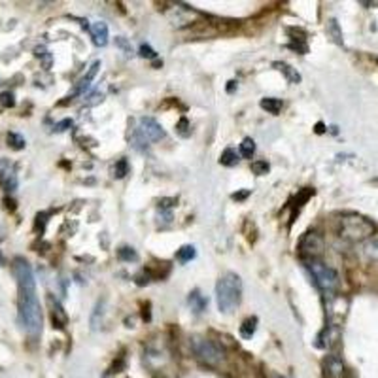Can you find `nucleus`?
Masks as SVG:
<instances>
[{"label": "nucleus", "instance_id": "6", "mask_svg": "<svg viewBox=\"0 0 378 378\" xmlns=\"http://www.w3.org/2000/svg\"><path fill=\"white\" fill-rule=\"evenodd\" d=\"M165 136V131L163 127L153 120V118H140L138 120V129H136V136L134 138L140 140L142 144L146 142H155V140H161Z\"/></svg>", "mask_w": 378, "mask_h": 378}, {"label": "nucleus", "instance_id": "17", "mask_svg": "<svg viewBox=\"0 0 378 378\" xmlns=\"http://www.w3.org/2000/svg\"><path fill=\"white\" fill-rule=\"evenodd\" d=\"M253 153H255V142L252 138H244L242 144H240V155L246 157V159H250Z\"/></svg>", "mask_w": 378, "mask_h": 378}, {"label": "nucleus", "instance_id": "2", "mask_svg": "<svg viewBox=\"0 0 378 378\" xmlns=\"http://www.w3.org/2000/svg\"><path fill=\"white\" fill-rule=\"evenodd\" d=\"M216 299H218V308L223 314H231L237 310L242 299V280L235 272H225L216 284Z\"/></svg>", "mask_w": 378, "mask_h": 378}, {"label": "nucleus", "instance_id": "29", "mask_svg": "<svg viewBox=\"0 0 378 378\" xmlns=\"http://www.w3.org/2000/svg\"><path fill=\"white\" fill-rule=\"evenodd\" d=\"M118 44H120L121 47H125V51H127V53H131V46H129V44H127V42L123 40V38H118Z\"/></svg>", "mask_w": 378, "mask_h": 378}, {"label": "nucleus", "instance_id": "16", "mask_svg": "<svg viewBox=\"0 0 378 378\" xmlns=\"http://www.w3.org/2000/svg\"><path fill=\"white\" fill-rule=\"evenodd\" d=\"M219 163L225 166H235L237 163H239V155H237V152L235 150H225V152L221 153V157H219Z\"/></svg>", "mask_w": 378, "mask_h": 378}, {"label": "nucleus", "instance_id": "26", "mask_svg": "<svg viewBox=\"0 0 378 378\" xmlns=\"http://www.w3.org/2000/svg\"><path fill=\"white\" fill-rule=\"evenodd\" d=\"M140 55H142V57H148V59H153V57H155V51H153L150 46H142L140 47Z\"/></svg>", "mask_w": 378, "mask_h": 378}, {"label": "nucleus", "instance_id": "14", "mask_svg": "<svg viewBox=\"0 0 378 378\" xmlns=\"http://www.w3.org/2000/svg\"><path fill=\"white\" fill-rule=\"evenodd\" d=\"M261 108L267 110L269 113H272V115H278L280 110H282V100L274 99V97H267V99L261 100Z\"/></svg>", "mask_w": 378, "mask_h": 378}, {"label": "nucleus", "instance_id": "25", "mask_svg": "<svg viewBox=\"0 0 378 378\" xmlns=\"http://www.w3.org/2000/svg\"><path fill=\"white\" fill-rule=\"evenodd\" d=\"M125 174H127V161L121 159L120 163H118V166H115V176H118V178H123Z\"/></svg>", "mask_w": 378, "mask_h": 378}, {"label": "nucleus", "instance_id": "8", "mask_svg": "<svg viewBox=\"0 0 378 378\" xmlns=\"http://www.w3.org/2000/svg\"><path fill=\"white\" fill-rule=\"evenodd\" d=\"M89 33H91V38H93L95 46L104 47L108 44V25L104 21H97L89 27Z\"/></svg>", "mask_w": 378, "mask_h": 378}, {"label": "nucleus", "instance_id": "11", "mask_svg": "<svg viewBox=\"0 0 378 378\" xmlns=\"http://www.w3.org/2000/svg\"><path fill=\"white\" fill-rule=\"evenodd\" d=\"M49 303H51V318H53V324L55 327H59V329H63L65 325H67L68 318L67 314H65V310H63V306L57 303V301H53V299H49Z\"/></svg>", "mask_w": 378, "mask_h": 378}, {"label": "nucleus", "instance_id": "21", "mask_svg": "<svg viewBox=\"0 0 378 378\" xmlns=\"http://www.w3.org/2000/svg\"><path fill=\"white\" fill-rule=\"evenodd\" d=\"M269 168H271V166H269V163H267V161H253V163H252V170L257 174V176H263V174H267V172H269Z\"/></svg>", "mask_w": 378, "mask_h": 378}, {"label": "nucleus", "instance_id": "20", "mask_svg": "<svg viewBox=\"0 0 378 378\" xmlns=\"http://www.w3.org/2000/svg\"><path fill=\"white\" fill-rule=\"evenodd\" d=\"M8 142H10V146L14 148V150H21V148H25V138H23L21 134H17V133L8 134Z\"/></svg>", "mask_w": 378, "mask_h": 378}, {"label": "nucleus", "instance_id": "30", "mask_svg": "<svg viewBox=\"0 0 378 378\" xmlns=\"http://www.w3.org/2000/svg\"><path fill=\"white\" fill-rule=\"evenodd\" d=\"M316 133H324V125H322V123L316 125Z\"/></svg>", "mask_w": 378, "mask_h": 378}, {"label": "nucleus", "instance_id": "12", "mask_svg": "<svg viewBox=\"0 0 378 378\" xmlns=\"http://www.w3.org/2000/svg\"><path fill=\"white\" fill-rule=\"evenodd\" d=\"M189 306H191L193 312H197V314H200V312L205 310L206 305H208V299L205 297V295H200L199 289H195V292H191V295H189Z\"/></svg>", "mask_w": 378, "mask_h": 378}, {"label": "nucleus", "instance_id": "19", "mask_svg": "<svg viewBox=\"0 0 378 378\" xmlns=\"http://www.w3.org/2000/svg\"><path fill=\"white\" fill-rule=\"evenodd\" d=\"M329 34L333 36V40L342 46V33H340V27H338V23L335 19L329 21Z\"/></svg>", "mask_w": 378, "mask_h": 378}, {"label": "nucleus", "instance_id": "15", "mask_svg": "<svg viewBox=\"0 0 378 378\" xmlns=\"http://www.w3.org/2000/svg\"><path fill=\"white\" fill-rule=\"evenodd\" d=\"M255 327H257V318H248L244 324L240 325V337L242 338H252L253 333H255Z\"/></svg>", "mask_w": 378, "mask_h": 378}, {"label": "nucleus", "instance_id": "23", "mask_svg": "<svg viewBox=\"0 0 378 378\" xmlns=\"http://www.w3.org/2000/svg\"><path fill=\"white\" fill-rule=\"evenodd\" d=\"M365 253H367L371 259H378V239L371 240L369 244L365 246Z\"/></svg>", "mask_w": 378, "mask_h": 378}, {"label": "nucleus", "instance_id": "18", "mask_svg": "<svg viewBox=\"0 0 378 378\" xmlns=\"http://www.w3.org/2000/svg\"><path fill=\"white\" fill-rule=\"evenodd\" d=\"M195 248L193 246H182L178 250V253H176V257H178V261H182V263H187V261H191L193 257H195Z\"/></svg>", "mask_w": 378, "mask_h": 378}, {"label": "nucleus", "instance_id": "10", "mask_svg": "<svg viewBox=\"0 0 378 378\" xmlns=\"http://www.w3.org/2000/svg\"><path fill=\"white\" fill-rule=\"evenodd\" d=\"M99 68H100V61H95L93 65L89 67V70H87L85 76H83V78L80 80V83H78V87H76V93H83L87 87L91 85V81H93V78L97 76Z\"/></svg>", "mask_w": 378, "mask_h": 378}, {"label": "nucleus", "instance_id": "28", "mask_svg": "<svg viewBox=\"0 0 378 378\" xmlns=\"http://www.w3.org/2000/svg\"><path fill=\"white\" fill-rule=\"evenodd\" d=\"M248 195H250V191L235 193V195H232V199H235V200H240V199H246V197H248Z\"/></svg>", "mask_w": 378, "mask_h": 378}, {"label": "nucleus", "instance_id": "5", "mask_svg": "<svg viewBox=\"0 0 378 378\" xmlns=\"http://www.w3.org/2000/svg\"><path fill=\"white\" fill-rule=\"evenodd\" d=\"M191 344V350L193 354L197 356V359H200L202 363L206 365H212V367H218V365L223 363L225 359V352L219 344H216L214 340L210 338H205V337H193L189 340Z\"/></svg>", "mask_w": 378, "mask_h": 378}, {"label": "nucleus", "instance_id": "3", "mask_svg": "<svg viewBox=\"0 0 378 378\" xmlns=\"http://www.w3.org/2000/svg\"><path fill=\"white\" fill-rule=\"evenodd\" d=\"M340 237L352 242H359L372 237L376 232V225L372 223L371 219L358 216V214H346L340 218V227H338Z\"/></svg>", "mask_w": 378, "mask_h": 378}, {"label": "nucleus", "instance_id": "24", "mask_svg": "<svg viewBox=\"0 0 378 378\" xmlns=\"http://www.w3.org/2000/svg\"><path fill=\"white\" fill-rule=\"evenodd\" d=\"M2 106H6V108H10V106H14L15 104V100H14V95L10 93V91H6V93H2Z\"/></svg>", "mask_w": 378, "mask_h": 378}, {"label": "nucleus", "instance_id": "9", "mask_svg": "<svg viewBox=\"0 0 378 378\" xmlns=\"http://www.w3.org/2000/svg\"><path fill=\"white\" fill-rule=\"evenodd\" d=\"M324 369L329 378H340L344 372V363L338 356H327V359L324 361Z\"/></svg>", "mask_w": 378, "mask_h": 378}, {"label": "nucleus", "instance_id": "27", "mask_svg": "<svg viewBox=\"0 0 378 378\" xmlns=\"http://www.w3.org/2000/svg\"><path fill=\"white\" fill-rule=\"evenodd\" d=\"M65 127H72V121L65 120L63 123H59V125H57V131H65Z\"/></svg>", "mask_w": 378, "mask_h": 378}, {"label": "nucleus", "instance_id": "22", "mask_svg": "<svg viewBox=\"0 0 378 378\" xmlns=\"http://www.w3.org/2000/svg\"><path fill=\"white\" fill-rule=\"evenodd\" d=\"M118 255L123 261H136L138 259V255H136V252H134L133 248H121L120 252H118Z\"/></svg>", "mask_w": 378, "mask_h": 378}, {"label": "nucleus", "instance_id": "4", "mask_svg": "<svg viewBox=\"0 0 378 378\" xmlns=\"http://www.w3.org/2000/svg\"><path fill=\"white\" fill-rule=\"evenodd\" d=\"M306 267H308L312 278H314L316 285H318L322 292L329 293V295L337 292L340 280H338V274L335 269L327 267L325 263H322L319 259H308V261H306Z\"/></svg>", "mask_w": 378, "mask_h": 378}, {"label": "nucleus", "instance_id": "7", "mask_svg": "<svg viewBox=\"0 0 378 378\" xmlns=\"http://www.w3.org/2000/svg\"><path fill=\"white\" fill-rule=\"evenodd\" d=\"M324 239H322V235H318V232H306L305 237L301 239V242H299V250H301V253L303 255H306L308 259H318L322 253H324Z\"/></svg>", "mask_w": 378, "mask_h": 378}, {"label": "nucleus", "instance_id": "1", "mask_svg": "<svg viewBox=\"0 0 378 378\" xmlns=\"http://www.w3.org/2000/svg\"><path fill=\"white\" fill-rule=\"evenodd\" d=\"M14 274L19 287V325L28 337L38 338L42 333V308L36 295L34 272L25 259L17 257L14 261Z\"/></svg>", "mask_w": 378, "mask_h": 378}, {"label": "nucleus", "instance_id": "13", "mask_svg": "<svg viewBox=\"0 0 378 378\" xmlns=\"http://www.w3.org/2000/svg\"><path fill=\"white\" fill-rule=\"evenodd\" d=\"M274 67L278 68L280 72L285 74V78H287L289 83H299V81H301V74H299L293 67H289L287 63H274Z\"/></svg>", "mask_w": 378, "mask_h": 378}]
</instances>
